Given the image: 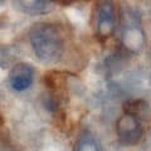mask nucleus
Returning <instances> with one entry per match:
<instances>
[{
    "label": "nucleus",
    "mask_w": 151,
    "mask_h": 151,
    "mask_svg": "<svg viewBox=\"0 0 151 151\" xmlns=\"http://www.w3.org/2000/svg\"><path fill=\"white\" fill-rule=\"evenodd\" d=\"M74 151H100L96 139L88 131H83L74 146Z\"/></svg>",
    "instance_id": "0eeeda50"
},
{
    "label": "nucleus",
    "mask_w": 151,
    "mask_h": 151,
    "mask_svg": "<svg viewBox=\"0 0 151 151\" xmlns=\"http://www.w3.org/2000/svg\"><path fill=\"white\" fill-rule=\"evenodd\" d=\"M116 132L119 141L125 146L136 145L142 136V126L137 117L125 113L116 124Z\"/></svg>",
    "instance_id": "f03ea898"
},
{
    "label": "nucleus",
    "mask_w": 151,
    "mask_h": 151,
    "mask_svg": "<svg viewBox=\"0 0 151 151\" xmlns=\"http://www.w3.org/2000/svg\"><path fill=\"white\" fill-rule=\"evenodd\" d=\"M116 23V10L112 1H102L96 9V33L102 39L112 35Z\"/></svg>",
    "instance_id": "7ed1b4c3"
},
{
    "label": "nucleus",
    "mask_w": 151,
    "mask_h": 151,
    "mask_svg": "<svg viewBox=\"0 0 151 151\" xmlns=\"http://www.w3.org/2000/svg\"><path fill=\"white\" fill-rule=\"evenodd\" d=\"M122 44L125 48L136 53V52L141 50V48L145 44V35L141 27L135 20H129L125 24L124 32H122Z\"/></svg>",
    "instance_id": "39448f33"
},
{
    "label": "nucleus",
    "mask_w": 151,
    "mask_h": 151,
    "mask_svg": "<svg viewBox=\"0 0 151 151\" xmlns=\"http://www.w3.org/2000/svg\"><path fill=\"white\" fill-rule=\"evenodd\" d=\"M14 8L29 15H42L53 10L55 5L54 1L49 0H20V1H14Z\"/></svg>",
    "instance_id": "423d86ee"
},
{
    "label": "nucleus",
    "mask_w": 151,
    "mask_h": 151,
    "mask_svg": "<svg viewBox=\"0 0 151 151\" xmlns=\"http://www.w3.org/2000/svg\"><path fill=\"white\" fill-rule=\"evenodd\" d=\"M29 42L33 52L40 62L55 63L62 58L64 40L58 27L53 23H34L29 29Z\"/></svg>",
    "instance_id": "f257e3e1"
},
{
    "label": "nucleus",
    "mask_w": 151,
    "mask_h": 151,
    "mask_svg": "<svg viewBox=\"0 0 151 151\" xmlns=\"http://www.w3.org/2000/svg\"><path fill=\"white\" fill-rule=\"evenodd\" d=\"M34 73V68L29 63H17L9 72L8 83L13 91L23 92L33 84Z\"/></svg>",
    "instance_id": "20e7f679"
}]
</instances>
